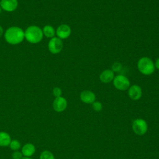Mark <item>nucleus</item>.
Returning a JSON list of instances; mask_svg holds the SVG:
<instances>
[{"mask_svg":"<svg viewBox=\"0 0 159 159\" xmlns=\"http://www.w3.org/2000/svg\"><path fill=\"white\" fill-rule=\"evenodd\" d=\"M4 36L6 42L13 45L20 43L25 39L24 30L17 26H12L7 28Z\"/></svg>","mask_w":159,"mask_h":159,"instance_id":"nucleus-1","label":"nucleus"},{"mask_svg":"<svg viewBox=\"0 0 159 159\" xmlns=\"http://www.w3.org/2000/svg\"><path fill=\"white\" fill-rule=\"evenodd\" d=\"M24 35L25 40L32 44L39 43L43 37L42 29L35 25L29 26L24 31Z\"/></svg>","mask_w":159,"mask_h":159,"instance_id":"nucleus-2","label":"nucleus"},{"mask_svg":"<svg viewBox=\"0 0 159 159\" xmlns=\"http://www.w3.org/2000/svg\"><path fill=\"white\" fill-rule=\"evenodd\" d=\"M139 71L144 75H150L155 71V68L153 60L147 57L140 58L137 63Z\"/></svg>","mask_w":159,"mask_h":159,"instance_id":"nucleus-3","label":"nucleus"},{"mask_svg":"<svg viewBox=\"0 0 159 159\" xmlns=\"http://www.w3.org/2000/svg\"><path fill=\"white\" fill-rule=\"evenodd\" d=\"M112 81L114 86L120 91H125L130 86L129 80L122 75H118L114 76Z\"/></svg>","mask_w":159,"mask_h":159,"instance_id":"nucleus-4","label":"nucleus"},{"mask_svg":"<svg viewBox=\"0 0 159 159\" xmlns=\"http://www.w3.org/2000/svg\"><path fill=\"white\" fill-rule=\"evenodd\" d=\"M63 43L62 40L57 37L50 39L48 43V49L52 54H58L62 50Z\"/></svg>","mask_w":159,"mask_h":159,"instance_id":"nucleus-5","label":"nucleus"},{"mask_svg":"<svg viewBox=\"0 0 159 159\" xmlns=\"http://www.w3.org/2000/svg\"><path fill=\"white\" fill-rule=\"evenodd\" d=\"M132 129L138 135H144L148 129L147 122L142 119H137L133 121Z\"/></svg>","mask_w":159,"mask_h":159,"instance_id":"nucleus-6","label":"nucleus"},{"mask_svg":"<svg viewBox=\"0 0 159 159\" xmlns=\"http://www.w3.org/2000/svg\"><path fill=\"white\" fill-rule=\"evenodd\" d=\"M52 106L55 111L61 112L64 111L67 107V101L62 96L55 98L53 101Z\"/></svg>","mask_w":159,"mask_h":159,"instance_id":"nucleus-7","label":"nucleus"},{"mask_svg":"<svg viewBox=\"0 0 159 159\" xmlns=\"http://www.w3.org/2000/svg\"><path fill=\"white\" fill-rule=\"evenodd\" d=\"M71 33L70 27L67 24L60 25L56 30V35L57 37L63 40L68 38Z\"/></svg>","mask_w":159,"mask_h":159,"instance_id":"nucleus-8","label":"nucleus"},{"mask_svg":"<svg viewBox=\"0 0 159 159\" xmlns=\"http://www.w3.org/2000/svg\"><path fill=\"white\" fill-rule=\"evenodd\" d=\"M0 7L6 12H13L18 7L17 0H1Z\"/></svg>","mask_w":159,"mask_h":159,"instance_id":"nucleus-9","label":"nucleus"},{"mask_svg":"<svg viewBox=\"0 0 159 159\" xmlns=\"http://www.w3.org/2000/svg\"><path fill=\"white\" fill-rule=\"evenodd\" d=\"M142 94V88L140 86L137 84H133L129 88L128 95L131 99L134 101L139 100L141 98Z\"/></svg>","mask_w":159,"mask_h":159,"instance_id":"nucleus-10","label":"nucleus"},{"mask_svg":"<svg viewBox=\"0 0 159 159\" xmlns=\"http://www.w3.org/2000/svg\"><path fill=\"white\" fill-rule=\"evenodd\" d=\"M80 99L86 104H92L95 101L96 95L91 91L84 90L80 93Z\"/></svg>","mask_w":159,"mask_h":159,"instance_id":"nucleus-11","label":"nucleus"},{"mask_svg":"<svg viewBox=\"0 0 159 159\" xmlns=\"http://www.w3.org/2000/svg\"><path fill=\"white\" fill-rule=\"evenodd\" d=\"M114 73L112 70L107 69L102 71L99 75V80L103 83H109L113 81L114 78Z\"/></svg>","mask_w":159,"mask_h":159,"instance_id":"nucleus-12","label":"nucleus"},{"mask_svg":"<svg viewBox=\"0 0 159 159\" xmlns=\"http://www.w3.org/2000/svg\"><path fill=\"white\" fill-rule=\"evenodd\" d=\"M35 147L32 143H27L23 145L21 149V152L23 157H31L35 152Z\"/></svg>","mask_w":159,"mask_h":159,"instance_id":"nucleus-13","label":"nucleus"},{"mask_svg":"<svg viewBox=\"0 0 159 159\" xmlns=\"http://www.w3.org/2000/svg\"><path fill=\"white\" fill-rule=\"evenodd\" d=\"M11 140V137L7 132L4 131L0 132V147L9 146Z\"/></svg>","mask_w":159,"mask_h":159,"instance_id":"nucleus-14","label":"nucleus"},{"mask_svg":"<svg viewBox=\"0 0 159 159\" xmlns=\"http://www.w3.org/2000/svg\"><path fill=\"white\" fill-rule=\"evenodd\" d=\"M42 32L43 36H45L47 38L52 39L55 37L56 34V30L54 27L50 25H46L42 29Z\"/></svg>","mask_w":159,"mask_h":159,"instance_id":"nucleus-15","label":"nucleus"},{"mask_svg":"<svg viewBox=\"0 0 159 159\" xmlns=\"http://www.w3.org/2000/svg\"><path fill=\"white\" fill-rule=\"evenodd\" d=\"M9 147L12 150L17 151L21 147V143L18 140L13 139V140H11Z\"/></svg>","mask_w":159,"mask_h":159,"instance_id":"nucleus-16","label":"nucleus"},{"mask_svg":"<svg viewBox=\"0 0 159 159\" xmlns=\"http://www.w3.org/2000/svg\"><path fill=\"white\" fill-rule=\"evenodd\" d=\"M39 159H55L53 154L49 150H43L41 152Z\"/></svg>","mask_w":159,"mask_h":159,"instance_id":"nucleus-17","label":"nucleus"},{"mask_svg":"<svg viewBox=\"0 0 159 159\" xmlns=\"http://www.w3.org/2000/svg\"><path fill=\"white\" fill-rule=\"evenodd\" d=\"M92 107L95 111L99 112L102 110V103L99 101H94L92 103Z\"/></svg>","mask_w":159,"mask_h":159,"instance_id":"nucleus-18","label":"nucleus"},{"mask_svg":"<svg viewBox=\"0 0 159 159\" xmlns=\"http://www.w3.org/2000/svg\"><path fill=\"white\" fill-rule=\"evenodd\" d=\"M122 68V65L119 62H115L112 65V70L114 72H119L121 70Z\"/></svg>","mask_w":159,"mask_h":159,"instance_id":"nucleus-19","label":"nucleus"},{"mask_svg":"<svg viewBox=\"0 0 159 159\" xmlns=\"http://www.w3.org/2000/svg\"><path fill=\"white\" fill-rule=\"evenodd\" d=\"M52 94L55 98L60 97L61 96L62 91L59 87H55L52 90Z\"/></svg>","mask_w":159,"mask_h":159,"instance_id":"nucleus-20","label":"nucleus"},{"mask_svg":"<svg viewBox=\"0 0 159 159\" xmlns=\"http://www.w3.org/2000/svg\"><path fill=\"white\" fill-rule=\"evenodd\" d=\"M23 155L21 152L14 151L12 153V159H22L23 158Z\"/></svg>","mask_w":159,"mask_h":159,"instance_id":"nucleus-21","label":"nucleus"},{"mask_svg":"<svg viewBox=\"0 0 159 159\" xmlns=\"http://www.w3.org/2000/svg\"><path fill=\"white\" fill-rule=\"evenodd\" d=\"M154 65H155V68L159 70V57L156 60V61L154 63Z\"/></svg>","mask_w":159,"mask_h":159,"instance_id":"nucleus-22","label":"nucleus"},{"mask_svg":"<svg viewBox=\"0 0 159 159\" xmlns=\"http://www.w3.org/2000/svg\"><path fill=\"white\" fill-rule=\"evenodd\" d=\"M3 33H4V30H3V28L2 27V26H1V25H0V37H1Z\"/></svg>","mask_w":159,"mask_h":159,"instance_id":"nucleus-23","label":"nucleus"},{"mask_svg":"<svg viewBox=\"0 0 159 159\" xmlns=\"http://www.w3.org/2000/svg\"><path fill=\"white\" fill-rule=\"evenodd\" d=\"M22 159H32V158H30V157H24Z\"/></svg>","mask_w":159,"mask_h":159,"instance_id":"nucleus-24","label":"nucleus"},{"mask_svg":"<svg viewBox=\"0 0 159 159\" xmlns=\"http://www.w3.org/2000/svg\"><path fill=\"white\" fill-rule=\"evenodd\" d=\"M1 9H1V7H0V14H1Z\"/></svg>","mask_w":159,"mask_h":159,"instance_id":"nucleus-25","label":"nucleus"}]
</instances>
